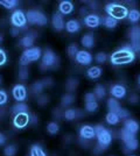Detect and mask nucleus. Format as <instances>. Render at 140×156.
I'll list each match as a JSON object with an SVG mask.
<instances>
[{
	"mask_svg": "<svg viewBox=\"0 0 140 156\" xmlns=\"http://www.w3.org/2000/svg\"><path fill=\"white\" fill-rule=\"evenodd\" d=\"M135 54L132 51L130 44L121 48L120 50L116 51L111 56V63L114 65H121V64H128L131 62H133Z\"/></svg>",
	"mask_w": 140,
	"mask_h": 156,
	"instance_id": "nucleus-1",
	"label": "nucleus"
},
{
	"mask_svg": "<svg viewBox=\"0 0 140 156\" xmlns=\"http://www.w3.org/2000/svg\"><path fill=\"white\" fill-rule=\"evenodd\" d=\"M105 12L109 14V16L113 18L114 20H123L125 19L127 15H128V9L127 7L123 6V5H119V4H116V2H112V4H107L105 6Z\"/></svg>",
	"mask_w": 140,
	"mask_h": 156,
	"instance_id": "nucleus-2",
	"label": "nucleus"
},
{
	"mask_svg": "<svg viewBox=\"0 0 140 156\" xmlns=\"http://www.w3.org/2000/svg\"><path fill=\"white\" fill-rule=\"evenodd\" d=\"M95 133H96V136L99 143V147H102L103 149H105L107 146L111 143L112 141V134L110 130H107L103 125H97L93 127Z\"/></svg>",
	"mask_w": 140,
	"mask_h": 156,
	"instance_id": "nucleus-3",
	"label": "nucleus"
},
{
	"mask_svg": "<svg viewBox=\"0 0 140 156\" xmlns=\"http://www.w3.org/2000/svg\"><path fill=\"white\" fill-rule=\"evenodd\" d=\"M41 57V49L38 47H32L26 49L20 57V64L22 66H26L31 62H35Z\"/></svg>",
	"mask_w": 140,
	"mask_h": 156,
	"instance_id": "nucleus-4",
	"label": "nucleus"
},
{
	"mask_svg": "<svg viewBox=\"0 0 140 156\" xmlns=\"http://www.w3.org/2000/svg\"><path fill=\"white\" fill-rule=\"evenodd\" d=\"M27 21L32 25H38V26H45L48 20L45 14L40 12V11H36V9H32V11H28L26 13Z\"/></svg>",
	"mask_w": 140,
	"mask_h": 156,
	"instance_id": "nucleus-5",
	"label": "nucleus"
},
{
	"mask_svg": "<svg viewBox=\"0 0 140 156\" xmlns=\"http://www.w3.org/2000/svg\"><path fill=\"white\" fill-rule=\"evenodd\" d=\"M57 62V57L55 55V52L52 50V49H46V51L42 56V63H41V69L46 70V69H49L54 65L56 64Z\"/></svg>",
	"mask_w": 140,
	"mask_h": 156,
	"instance_id": "nucleus-6",
	"label": "nucleus"
},
{
	"mask_svg": "<svg viewBox=\"0 0 140 156\" xmlns=\"http://www.w3.org/2000/svg\"><path fill=\"white\" fill-rule=\"evenodd\" d=\"M11 21H12V23H13V26L15 28H22V27L26 26L27 23V18H26V14L23 13L22 11H15L13 14H12V16H11Z\"/></svg>",
	"mask_w": 140,
	"mask_h": 156,
	"instance_id": "nucleus-7",
	"label": "nucleus"
},
{
	"mask_svg": "<svg viewBox=\"0 0 140 156\" xmlns=\"http://www.w3.org/2000/svg\"><path fill=\"white\" fill-rule=\"evenodd\" d=\"M12 94H13V98L18 103H21L27 97V89L21 84L15 85L13 87V90H12Z\"/></svg>",
	"mask_w": 140,
	"mask_h": 156,
	"instance_id": "nucleus-8",
	"label": "nucleus"
},
{
	"mask_svg": "<svg viewBox=\"0 0 140 156\" xmlns=\"http://www.w3.org/2000/svg\"><path fill=\"white\" fill-rule=\"evenodd\" d=\"M29 121H31V118L27 113H19V114H15L13 124L16 128H25L29 124Z\"/></svg>",
	"mask_w": 140,
	"mask_h": 156,
	"instance_id": "nucleus-9",
	"label": "nucleus"
},
{
	"mask_svg": "<svg viewBox=\"0 0 140 156\" xmlns=\"http://www.w3.org/2000/svg\"><path fill=\"white\" fill-rule=\"evenodd\" d=\"M76 61L82 65H89L91 62H92V56L89 51H85V50H78V52L76 54L75 56Z\"/></svg>",
	"mask_w": 140,
	"mask_h": 156,
	"instance_id": "nucleus-10",
	"label": "nucleus"
},
{
	"mask_svg": "<svg viewBox=\"0 0 140 156\" xmlns=\"http://www.w3.org/2000/svg\"><path fill=\"white\" fill-rule=\"evenodd\" d=\"M80 136L82 140H91L96 136V133H95V129H93L92 126L90 125H84L82 126L80 129Z\"/></svg>",
	"mask_w": 140,
	"mask_h": 156,
	"instance_id": "nucleus-11",
	"label": "nucleus"
},
{
	"mask_svg": "<svg viewBox=\"0 0 140 156\" xmlns=\"http://www.w3.org/2000/svg\"><path fill=\"white\" fill-rule=\"evenodd\" d=\"M84 23L90 28H97L100 23V18L96 14H89L84 19Z\"/></svg>",
	"mask_w": 140,
	"mask_h": 156,
	"instance_id": "nucleus-12",
	"label": "nucleus"
},
{
	"mask_svg": "<svg viewBox=\"0 0 140 156\" xmlns=\"http://www.w3.org/2000/svg\"><path fill=\"white\" fill-rule=\"evenodd\" d=\"M111 94L113 96V98L116 99H121L126 96V89L123 86V85L116 84L111 87Z\"/></svg>",
	"mask_w": 140,
	"mask_h": 156,
	"instance_id": "nucleus-13",
	"label": "nucleus"
},
{
	"mask_svg": "<svg viewBox=\"0 0 140 156\" xmlns=\"http://www.w3.org/2000/svg\"><path fill=\"white\" fill-rule=\"evenodd\" d=\"M52 23H53V27L56 29V30H62L63 28H66V23H64V20H63V16L61 14L56 13L53 15V19H52Z\"/></svg>",
	"mask_w": 140,
	"mask_h": 156,
	"instance_id": "nucleus-14",
	"label": "nucleus"
},
{
	"mask_svg": "<svg viewBox=\"0 0 140 156\" xmlns=\"http://www.w3.org/2000/svg\"><path fill=\"white\" fill-rule=\"evenodd\" d=\"M59 9H60L61 13L64 14V15H68V14L73 13V11H74L73 2L69 1V0H63V1H61L60 5H59Z\"/></svg>",
	"mask_w": 140,
	"mask_h": 156,
	"instance_id": "nucleus-15",
	"label": "nucleus"
},
{
	"mask_svg": "<svg viewBox=\"0 0 140 156\" xmlns=\"http://www.w3.org/2000/svg\"><path fill=\"white\" fill-rule=\"evenodd\" d=\"M124 129H126L127 132H130V133L135 135V133L139 130V124L133 119H127L125 121V124H124Z\"/></svg>",
	"mask_w": 140,
	"mask_h": 156,
	"instance_id": "nucleus-16",
	"label": "nucleus"
},
{
	"mask_svg": "<svg viewBox=\"0 0 140 156\" xmlns=\"http://www.w3.org/2000/svg\"><path fill=\"white\" fill-rule=\"evenodd\" d=\"M81 25L77 20H69L66 23V29L69 33H77L80 30Z\"/></svg>",
	"mask_w": 140,
	"mask_h": 156,
	"instance_id": "nucleus-17",
	"label": "nucleus"
},
{
	"mask_svg": "<svg viewBox=\"0 0 140 156\" xmlns=\"http://www.w3.org/2000/svg\"><path fill=\"white\" fill-rule=\"evenodd\" d=\"M87 75L88 77L91 78V79H97L102 76V69L99 66H91L87 71Z\"/></svg>",
	"mask_w": 140,
	"mask_h": 156,
	"instance_id": "nucleus-18",
	"label": "nucleus"
},
{
	"mask_svg": "<svg viewBox=\"0 0 140 156\" xmlns=\"http://www.w3.org/2000/svg\"><path fill=\"white\" fill-rule=\"evenodd\" d=\"M81 42L85 48H92L93 44H95V37H93L92 34H87L82 37Z\"/></svg>",
	"mask_w": 140,
	"mask_h": 156,
	"instance_id": "nucleus-19",
	"label": "nucleus"
},
{
	"mask_svg": "<svg viewBox=\"0 0 140 156\" xmlns=\"http://www.w3.org/2000/svg\"><path fill=\"white\" fill-rule=\"evenodd\" d=\"M107 108H109L110 112H114V113H117V111L120 108L119 101H118L116 98H110V99L107 100Z\"/></svg>",
	"mask_w": 140,
	"mask_h": 156,
	"instance_id": "nucleus-20",
	"label": "nucleus"
},
{
	"mask_svg": "<svg viewBox=\"0 0 140 156\" xmlns=\"http://www.w3.org/2000/svg\"><path fill=\"white\" fill-rule=\"evenodd\" d=\"M34 40H35V36L34 35H26V36H23L20 41V44L22 47H25V48H32L34 43Z\"/></svg>",
	"mask_w": 140,
	"mask_h": 156,
	"instance_id": "nucleus-21",
	"label": "nucleus"
},
{
	"mask_svg": "<svg viewBox=\"0 0 140 156\" xmlns=\"http://www.w3.org/2000/svg\"><path fill=\"white\" fill-rule=\"evenodd\" d=\"M12 110H13L14 114H19V113H27V111H28V106H27V104H25L23 101H21V103H18V104L14 105Z\"/></svg>",
	"mask_w": 140,
	"mask_h": 156,
	"instance_id": "nucleus-22",
	"label": "nucleus"
},
{
	"mask_svg": "<svg viewBox=\"0 0 140 156\" xmlns=\"http://www.w3.org/2000/svg\"><path fill=\"white\" fill-rule=\"evenodd\" d=\"M105 119H106V122L109 125H117L120 120L119 117L117 115V113H114V112H109Z\"/></svg>",
	"mask_w": 140,
	"mask_h": 156,
	"instance_id": "nucleus-23",
	"label": "nucleus"
},
{
	"mask_svg": "<svg viewBox=\"0 0 140 156\" xmlns=\"http://www.w3.org/2000/svg\"><path fill=\"white\" fill-rule=\"evenodd\" d=\"M131 41H140V26H133L130 30Z\"/></svg>",
	"mask_w": 140,
	"mask_h": 156,
	"instance_id": "nucleus-24",
	"label": "nucleus"
},
{
	"mask_svg": "<svg viewBox=\"0 0 140 156\" xmlns=\"http://www.w3.org/2000/svg\"><path fill=\"white\" fill-rule=\"evenodd\" d=\"M102 22H104V26L109 28V29H112V28H116L117 27V23H118V21L117 20H114L113 18H111V16H106V18H104Z\"/></svg>",
	"mask_w": 140,
	"mask_h": 156,
	"instance_id": "nucleus-25",
	"label": "nucleus"
},
{
	"mask_svg": "<svg viewBox=\"0 0 140 156\" xmlns=\"http://www.w3.org/2000/svg\"><path fill=\"white\" fill-rule=\"evenodd\" d=\"M95 96L97 99H103V98L105 97V94H106V91H105V87L103 86V85L98 84L96 87H95Z\"/></svg>",
	"mask_w": 140,
	"mask_h": 156,
	"instance_id": "nucleus-26",
	"label": "nucleus"
},
{
	"mask_svg": "<svg viewBox=\"0 0 140 156\" xmlns=\"http://www.w3.org/2000/svg\"><path fill=\"white\" fill-rule=\"evenodd\" d=\"M31 156H47V155L39 144H34V146H32V148H31Z\"/></svg>",
	"mask_w": 140,
	"mask_h": 156,
	"instance_id": "nucleus-27",
	"label": "nucleus"
},
{
	"mask_svg": "<svg viewBox=\"0 0 140 156\" xmlns=\"http://www.w3.org/2000/svg\"><path fill=\"white\" fill-rule=\"evenodd\" d=\"M127 18L131 22H138L140 20V12L138 9H131V11H128Z\"/></svg>",
	"mask_w": 140,
	"mask_h": 156,
	"instance_id": "nucleus-28",
	"label": "nucleus"
},
{
	"mask_svg": "<svg viewBox=\"0 0 140 156\" xmlns=\"http://www.w3.org/2000/svg\"><path fill=\"white\" fill-rule=\"evenodd\" d=\"M74 100H75V97L71 93H66L61 99V104H62V106H69L70 104H73Z\"/></svg>",
	"mask_w": 140,
	"mask_h": 156,
	"instance_id": "nucleus-29",
	"label": "nucleus"
},
{
	"mask_svg": "<svg viewBox=\"0 0 140 156\" xmlns=\"http://www.w3.org/2000/svg\"><path fill=\"white\" fill-rule=\"evenodd\" d=\"M125 146H126V151H132V150H135L138 148V146H139V142H138V140L134 137L132 140H130V141H127L125 143Z\"/></svg>",
	"mask_w": 140,
	"mask_h": 156,
	"instance_id": "nucleus-30",
	"label": "nucleus"
},
{
	"mask_svg": "<svg viewBox=\"0 0 140 156\" xmlns=\"http://www.w3.org/2000/svg\"><path fill=\"white\" fill-rule=\"evenodd\" d=\"M43 87H45V84L43 82H35L33 85H32V92L35 93V94H39L43 91Z\"/></svg>",
	"mask_w": 140,
	"mask_h": 156,
	"instance_id": "nucleus-31",
	"label": "nucleus"
},
{
	"mask_svg": "<svg viewBox=\"0 0 140 156\" xmlns=\"http://www.w3.org/2000/svg\"><path fill=\"white\" fill-rule=\"evenodd\" d=\"M16 4H18V1H15V0H0V5L5 7L6 9H12L16 6Z\"/></svg>",
	"mask_w": 140,
	"mask_h": 156,
	"instance_id": "nucleus-32",
	"label": "nucleus"
},
{
	"mask_svg": "<svg viewBox=\"0 0 140 156\" xmlns=\"http://www.w3.org/2000/svg\"><path fill=\"white\" fill-rule=\"evenodd\" d=\"M64 118L67 119V120H74V119H76L77 115H78V113H77V110H74V108H70V110H67L64 112Z\"/></svg>",
	"mask_w": 140,
	"mask_h": 156,
	"instance_id": "nucleus-33",
	"label": "nucleus"
},
{
	"mask_svg": "<svg viewBox=\"0 0 140 156\" xmlns=\"http://www.w3.org/2000/svg\"><path fill=\"white\" fill-rule=\"evenodd\" d=\"M16 154V148H15V146L13 144H8L5 147V149H4V155L5 156H15Z\"/></svg>",
	"mask_w": 140,
	"mask_h": 156,
	"instance_id": "nucleus-34",
	"label": "nucleus"
},
{
	"mask_svg": "<svg viewBox=\"0 0 140 156\" xmlns=\"http://www.w3.org/2000/svg\"><path fill=\"white\" fill-rule=\"evenodd\" d=\"M47 130L50 133V134H57L59 133V130H60V127H59V125L56 124V122H49L48 126H47Z\"/></svg>",
	"mask_w": 140,
	"mask_h": 156,
	"instance_id": "nucleus-35",
	"label": "nucleus"
},
{
	"mask_svg": "<svg viewBox=\"0 0 140 156\" xmlns=\"http://www.w3.org/2000/svg\"><path fill=\"white\" fill-rule=\"evenodd\" d=\"M78 86V80L76 78H69L67 82V89L69 91H74Z\"/></svg>",
	"mask_w": 140,
	"mask_h": 156,
	"instance_id": "nucleus-36",
	"label": "nucleus"
},
{
	"mask_svg": "<svg viewBox=\"0 0 140 156\" xmlns=\"http://www.w3.org/2000/svg\"><path fill=\"white\" fill-rule=\"evenodd\" d=\"M134 137H135V135L132 134V133H130V132H127L126 129L121 130V140H123L125 143H126L127 141H130V140L134 139Z\"/></svg>",
	"mask_w": 140,
	"mask_h": 156,
	"instance_id": "nucleus-37",
	"label": "nucleus"
},
{
	"mask_svg": "<svg viewBox=\"0 0 140 156\" xmlns=\"http://www.w3.org/2000/svg\"><path fill=\"white\" fill-rule=\"evenodd\" d=\"M77 52H78V47H77V44L73 43V44H70V46L68 47V54H69L70 57H75Z\"/></svg>",
	"mask_w": 140,
	"mask_h": 156,
	"instance_id": "nucleus-38",
	"label": "nucleus"
},
{
	"mask_svg": "<svg viewBox=\"0 0 140 156\" xmlns=\"http://www.w3.org/2000/svg\"><path fill=\"white\" fill-rule=\"evenodd\" d=\"M28 77H29L28 69H27L26 66H22L20 69V71H19V78L22 79V80H26V79H28Z\"/></svg>",
	"mask_w": 140,
	"mask_h": 156,
	"instance_id": "nucleus-39",
	"label": "nucleus"
},
{
	"mask_svg": "<svg viewBox=\"0 0 140 156\" xmlns=\"http://www.w3.org/2000/svg\"><path fill=\"white\" fill-rule=\"evenodd\" d=\"M98 108V103L97 101H91V103H85V110L88 112H95Z\"/></svg>",
	"mask_w": 140,
	"mask_h": 156,
	"instance_id": "nucleus-40",
	"label": "nucleus"
},
{
	"mask_svg": "<svg viewBox=\"0 0 140 156\" xmlns=\"http://www.w3.org/2000/svg\"><path fill=\"white\" fill-rule=\"evenodd\" d=\"M96 62H98V63H105V61L107 59V55L105 52H98L97 55H96Z\"/></svg>",
	"mask_w": 140,
	"mask_h": 156,
	"instance_id": "nucleus-41",
	"label": "nucleus"
},
{
	"mask_svg": "<svg viewBox=\"0 0 140 156\" xmlns=\"http://www.w3.org/2000/svg\"><path fill=\"white\" fill-rule=\"evenodd\" d=\"M117 115L119 117V119H126V118L130 117V113H128V111L127 110L120 107L119 110L117 111Z\"/></svg>",
	"mask_w": 140,
	"mask_h": 156,
	"instance_id": "nucleus-42",
	"label": "nucleus"
},
{
	"mask_svg": "<svg viewBox=\"0 0 140 156\" xmlns=\"http://www.w3.org/2000/svg\"><path fill=\"white\" fill-rule=\"evenodd\" d=\"M84 99H85V103L97 101V98H96L95 93H92V92H89V93H87V94H85V97H84Z\"/></svg>",
	"mask_w": 140,
	"mask_h": 156,
	"instance_id": "nucleus-43",
	"label": "nucleus"
},
{
	"mask_svg": "<svg viewBox=\"0 0 140 156\" xmlns=\"http://www.w3.org/2000/svg\"><path fill=\"white\" fill-rule=\"evenodd\" d=\"M130 47H131L133 52H140V41H133L130 44Z\"/></svg>",
	"mask_w": 140,
	"mask_h": 156,
	"instance_id": "nucleus-44",
	"label": "nucleus"
},
{
	"mask_svg": "<svg viewBox=\"0 0 140 156\" xmlns=\"http://www.w3.org/2000/svg\"><path fill=\"white\" fill-rule=\"evenodd\" d=\"M7 99H8V97H7L6 92L4 91V90H0V106L6 104Z\"/></svg>",
	"mask_w": 140,
	"mask_h": 156,
	"instance_id": "nucleus-45",
	"label": "nucleus"
},
{
	"mask_svg": "<svg viewBox=\"0 0 140 156\" xmlns=\"http://www.w3.org/2000/svg\"><path fill=\"white\" fill-rule=\"evenodd\" d=\"M7 62V56H6V52L4 51L2 49H0V66L4 65Z\"/></svg>",
	"mask_w": 140,
	"mask_h": 156,
	"instance_id": "nucleus-46",
	"label": "nucleus"
},
{
	"mask_svg": "<svg viewBox=\"0 0 140 156\" xmlns=\"http://www.w3.org/2000/svg\"><path fill=\"white\" fill-rule=\"evenodd\" d=\"M48 99H49V98L43 94V96H41V97L38 99V104L41 105V106H43V105H46L47 103H48Z\"/></svg>",
	"mask_w": 140,
	"mask_h": 156,
	"instance_id": "nucleus-47",
	"label": "nucleus"
},
{
	"mask_svg": "<svg viewBox=\"0 0 140 156\" xmlns=\"http://www.w3.org/2000/svg\"><path fill=\"white\" fill-rule=\"evenodd\" d=\"M138 100H139V97H138L137 94H132V96L130 97V103H131V104H135V103H138Z\"/></svg>",
	"mask_w": 140,
	"mask_h": 156,
	"instance_id": "nucleus-48",
	"label": "nucleus"
},
{
	"mask_svg": "<svg viewBox=\"0 0 140 156\" xmlns=\"http://www.w3.org/2000/svg\"><path fill=\"white\" fill-rule=\"evenodd\" d=\"M5 141H6V137H5V135H4L2 133H0V146H2V144L5 143Z\"/></svg>",
	"mask_w": 140,
	"mask_h": 156,
	"instance_id": "nucleus-49",
	"label": "nucleus"
},
{
	"mask_svg": "<svg viewBox=\"0 0 140 156\" xmlns=\"http://www.w3.org/2000/svg\"><path fill=\"white\" fill-rule=\"evenodd\" d=\"M18 33H19V29H18V28H14L13 30H12V34H13V36H15Z\"/></svg>",
	"mask_w": 140,
	"mask_h": 156,
	"instance_id": "nucleus-50",
	"label": "nucleus"
},
{
	"mask_svg": "<svg viewBox=\"0 0 140 156\" xmlns=\"http://www.w3.org/2000/svg\"><path fill=\"white\" fill-rule=\"evenodd\" d=\"M2 40H4V36H2V35H1V34H0V43H1V42H2Z\"/></svg>",
	"mask_w": 140,
	"mask_h": 156,
	"instance_id": "nucleus-51",
	"label": "nucleus"
},
{
	"mask_svg": "<svg viewBox=\"0 0 140 156\" xmlns=\"http://www.w3.org/2000/svg\"><path fill=\"white\" fill-rule=\"evenodd\" d=\"M138 82H139V85H140V77H139V79H138Z\"/></svg>",
	"mask_w": 140,
	"mask_h": 156,
	"instance_id": "nucleus-52",
	"label": "nucleus"
},
{
	"mask_svg": "<svg viewBox=\"0 0 140 156\" xmlns=\"http://www.w3.org/2000/svg\"><path fill=\"white\" fill-rule=\"evenodd\" d=\"M0 83H1V77H0Z\"/></svg>",
	"mask_w": 140,
	"mask_h": 156,
	"instance_id": "nucleus-53",
	"label": "nucleus"
},
{
	"mask_svg": "<svg viewBox=\"0 0 140 156\" xmlns=\"http://www.w3.org/2000/svg\"><path fill=\"white\" fill-rule=\"evenodd\" d=\"M130 156H135V155H130Z\"/></svg>",
	"mask_w": 140,
	"mask_h": 156,
	"instance_id": "nucleus-54",
	"label": "nucleus"
}]
</instances>
